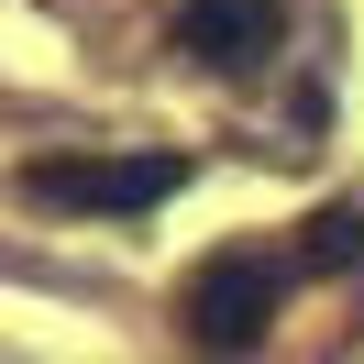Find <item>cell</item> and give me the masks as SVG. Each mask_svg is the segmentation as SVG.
<instances>
[{
	"label": "cell",
	"mask_w": 364,
	"mask_h": 364,
	"mask_svg": "<svg viewBox=\"0 0 364 364\" xmlns=\"http://www.w3.org/2000/svg\"><path fill=\"white\" fill-rule=\"evenodd\" d=\"M276 298H287V265H276V254H210V265L188 276L177 320H188V342H199V353L232 364V353H254V342H265Z\"/></svg>",
	"instance_id": "1"
},
{
	"label": "cell",
	"mask_w": 364,
	"mask_h": 364,
	"mask_svg": "<svg viewBox=\"0 0 364 364\" xmlns=\"http://www.w3.org/2000/svg\"><path fill=\"white\" fill-rule=\"evenodd\" d=\"M177 188H188V155H45V166H23V199H45V210H111V221L177 199Z\"/></svg>",
	"instance_id": "2"
},
{
	"label": "cell",
	"mask_w": 364,
	"mask_h": 364,
	"mask_svg": "<svg viewBox=\"0 0 364 364\" xmlns=\"http://www.w3.org/2000/svg\"><path fill=\"white\" fill-rule=\"evenodd\" d=\"M177 45L221 77H254L276 45H287V11L276 0H177Z\"/></svg>",
	"instance_id": "3"
},
{
	"label": "cell",
	"mask_w": 364,
	"mask_h": 364,
	"mask_svg": "<svg viewBox=\"0 0 364 364\" xmlns=\"http://www.w3.org/2000/svg\"><path fill=\"white\" fill-rule=\"evenodd\" d=\"M353 265H364V210H353V199L309 210V232H298V276H353Z\"/></svg>",
	"instance_id": "4"
}]
</instances>
